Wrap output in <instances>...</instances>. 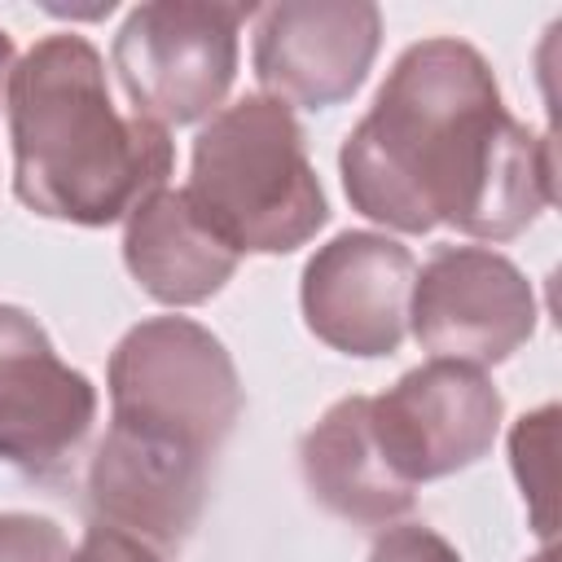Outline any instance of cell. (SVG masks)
Listing matches in <instances>:
<instances>
[{
    "label": "cell",
    "instance_id": "1",
    "mask_svg": "<svg viewBox=\"0 0 562 562\" xmlns=\"http://www.w3.org/2000/svg\"><path fill=\"white\" fill-rule=\"evenodd\" d=\"M338 167L347 202L400 233L452 224L509 241L553 202L549 140L505 110L487 57L452 35L400 53Z\"/></svg>",
    "mask_w": 562,
    "mask_h": 562
},
{
    "label": "cell",
    "instance_id": "2",
    "mask_svg": "<svg viewBox=\"0 0 562 562\" xmlns=\"http://www.w3.org/2000/svg\"><path fill=\"white\" fill-rule=\"evenodd\" d=\"M13 193L26 211L105 228L167 189L171 136L145 114H123L92 40L44 35L9 75Z\"/></svg>",
    "mask_w": 562,
    "mask_h": 562
},
{
    "label": "cell",
    "instance_id": "3",
    "mask_svg": "<svg viewBox=\"0 0 562 562\" xmlns=\"http://www.w3.org/2000/svg\"><path fill=\"white\" fill-rule=\"evenodd\" d=\"M184 193L237 255L299 250L329 220L299 119L263 92L211 114L193 140Z\"/></svg>",
    "mask_w": 562,
    "mask_h": 562
},
{
    "label": "cell",
    "instance_id": "4",
    "mask_svg": "<svg viewBox=\"0 0 562 562\" xmlns=\"http://www.w3.org/2000/svg\"><path fill=\"white\" fill-rule=\"evenodd\" d=\"M110 404L119 430L215 461L246 391L224 342L189 316H149L110 351Z\"/></svg>",
    "mask_w": 562,
    "mask_h": 562
},
{
    "label": "cell",
    "instance_id": "5",
    "mask_svg": "<svg viewBox=\"0 0 562 562\" xmlns=\"http://www.w3.org/2000/svg\"><path fill=\"white\" fill-rule=\"evenodd\" d=\"M250 4L154 0L136 4L114 35V70L136 114L180 127L220 110L237 75V31Z\"/></svg>",
    "mask_w": 562,
    "mask_h": 562
},
{
    "label": "cell",
    "instance_id": "6",
    "mask_svg": "<svg viewBox=\"0 0 562 562\" xmlns=\"http://www.w3.org/2000/svg\"><path fill=\"white\" fill-rule=\"evenodd\" d=\"M408 329L435 360L501 364L536 334V294L501 250L439 246L413 277Z\"/></svg>",
    "mask_w": 562,
    "mask_h": 562
},
{
    "label": "cell",
    "instance_id": "7",
    "mask_svg": "<svg viewBox=\"0 0 562 562\" xmlns=\"http://www.w3.org/2000/svg\"><path fill=\"white\" fill-rule=\"evenodd\" d=\"M501 391L461 360H426L369 400L373 435L404 483H426L483 461L501 430Z\"/></svg>",
    "mask_w": 562,
    "mask_h": 562
},
{
    "label": "cell",
    "instance_id": "8",
    "mask_svg": "<svg viewBox=\"0 0 562 562\" xmlns=\"http://www.w3.org/2000/svg\"><path fill=\"white\" fill-rule=\"evenodd\" d=\"M97 422V386L70 369L40 321L0 303V457L44 483H57Z\"/></svg>",
    "mask_w": 562,
    "mask_h": 562
},
{
    "label": "cell",
    "instance_id": "9",
    "mask_svg": "<svg viewBox=\"0 0 562 562\" xmlns=\"http://www.w3.org/2000/svg\"><path fill=\"white\" fill-rule=\"evenodd\" d=\"M382 44V13L364 0H281L259 13L255 75L263 97L303 110L347 101Z\"/></svg>",
    "mask_w": 562,
    "mask_h": 562
},
{
    "label": "cell",
    "instance_id": "10",
    "mask_svg": "<svg viewBox=\"0 0 562 562\" xmlns=\"http://www.w3.org/2000/svg\"><path fill=\"white\" fill-rule=\"evenodd\" d=\"M417 263L386 233H338L303 268V321L342 356H391L408 334Z\"/></svg>",
    "mask_w": 562,
    "mask_h": 562
},
{
    "label": "cell",
    "instance_id": "11",
    "mask_svg": "<svg viewBox=\"0 0 562 562\" xmlns=\"http://www.w3.org/2000/svg\"><path fill=\"white\" fill-rule=\"evenodd\" d=\"M206 479L211 461L110 426L88 461V501L105 527L180 544L206 509Z\"/></svg>",
    "mask_w": 562,
    "mask_h": 562
},
{
    "label": "cell",
    "instance_id": "12",
    "mask_svg": "<svg viewBox=\"0 0 562 562\" xmlns=\"http://www.w3.org/2000/svg\"><path fill=\"white\" fill-rule=\"evenodd\" d=\"M299 465L312 501L351 527H391L417 501V487L391 470L373 435L369 395L329 404L325 417L303 435Z\"/></svg>",
    "mask_w": 562,
    "mask_h": 562
},
{
    "label": "cell",
    "instance_id": "13",
    "mask_svg": "<svg viewBox=\"0 0 562 562\" xmlns=\"http://www.w3.org/2000/svg\"><path fill=\"white\" fill-rule=\"evenodd\" d=\"M237 259L241 255L198 215L184 189H158L127 215L123 263L136 285L167 307H193L220 294Z\"/></svg>",
    "mask_w": 562,
    "mask_h": 562
},
{
    "label": "cell",
    "instance_id": "14",
    "mask_svg": "<svg viewBox=\"0 0 562 562\" xmlns=\"http://www.w3.org/2000/svg\"><path fill=\"white\" fill-rule=\"evenodd\" d=\"M553 443H558V408L544 404L527 417H518L509 435V461L522 487V501L531 509V527L540 540L553 536Z\"/></svg>",
    "mask_w": 562,
    "mask_h": 562
},
{
    "label": "cell",
    "instance_id": "15",
    "mask_svg": "<svg viewBox=\"0 0 562 562\" xmlns=\"http://www.w3.org/2000/svg\"><path fill=\"white\" fill-rule=\"evenodd\" d=\"M0 562H70L66 531L40 514H0Z\"/></svg>",
    "mask_w": 562,
    "mask_h": 562
},
{
    "label": "cell",
    "instance_id": "16",
    "mask_svg": "<svg viewBox=\"0 0 562 562\" xmlns=\"http://www.w3.org/2000/svg\"><path fill=\"white\" fill-rule=\"evenodd\" d=\"M369 562H461V553L439 531H430L422 522H400L378 536Z\"/></svg>",
    "mask_w": 562,
    "mask_h": 562
},
{
    "label": "cell",
    "instance_id": "17",
    "mask_svg": "<svg viewBox=\"0 0 562 562\" xmlns=\"http://www.w3.org/2000/svg\"><path fill=\"white\" fill-rule=\"evenodd\" d=\"M13 40H9V31L0 26V101L9 97V75H13Z\"/></svg>",
    "mask_w": 562,
    "mask_h": 562
},
{
    "label": "cell",
    "instance_id": "18",
    "mask_svg": "<svg viewBox=\"0 0 562 562\" xmlns=\"http://www.w3.org/2000/svg\"><path fill=\"white\" fill-rule=\"evenodd\" d=\"M531 562H558V553H553V549H544V553H536Z\"/></svg>",
    "mask_w": 562,
    "mask_h": 562
}]
</instances>
